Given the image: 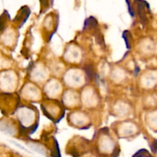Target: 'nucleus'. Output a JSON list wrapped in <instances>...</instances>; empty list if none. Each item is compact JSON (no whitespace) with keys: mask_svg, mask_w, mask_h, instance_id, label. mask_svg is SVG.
Instances as JSON below:
<instances>
[{"mask_svg":"<svg viewBox=\"0 0 157 157\" xmlns=\"http://www.w3.org/2000/svg\"><path fill=\"white\" fill-rule=\"evenodd\" d=\"M133 157H151V156H150V154H143V153H141V151L140 152L139 151V152L134 155Z\"/></svg>","mask_w":157,"mask_h":157,"instance_id":"f257e3e1","label":"nucleus"}]
</instances>
